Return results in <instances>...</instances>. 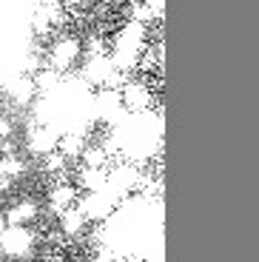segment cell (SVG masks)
<instances>
[{
    "label": "cell",
    "mask_w": 259,
    "mask_h": 262,
    "mask_svg": "<svg viewBox=\"0 0 259 262\" xmlns=\"http://www.w3.org/2000/svg\"><path fill=\"white\" fill-rule=\"evenodd\" d=\"M6 228H9V225H6V216L0 214V239H3V234H6Z\"/></svg>",
    "instance_id": "5bb4252c"
},
{
    "label": "cell",
    "mask_w": 259,
    "mask_h": 262,
    "mask_svg": "<svg viewBox=\"0 0 259 262\" xmlns=\"http://www.w3.org/2000/svg\"><path fill=\"white\" fill-rule=\"evenodd\" d=\"M60 220V234L63 236H80L85 231V223H89V220H85V214L80 208H72V211H66V214H60L57 216Z\"/></svg>",
    "instance_id": "52a82bcc"
},
{
    "label": "cell",
    "mask_w": 259,
    "mask_h": 262,
    "mask_svg": "<svg viewBox=\"0 0 259 262\" xmlns=\"http://www.w3.org/2000/svg\"><path fill=\"white\" fill-rule=\"evenodd\" d=\"M14 137V123L12 117H0V143H9Z\"/></svg>",
    "instance_id": "4fadbf2b"
},
{
    "label": "cell",
    "mask_w": 259,
    "mask_h": 262,
    "mask_svg": "<svg viewBox=\"0 0 259 262\" xmlns=\"http://www.w3.org/2000/svg\"><path fill=\"white\" fill-rule=\"evenodd\" d=\"M26 174V163L14 154V157H0V180H12L17 183L20 177Z\"/></svg>",
    "instance_id": "30bf717a"
},
{
    "label": "cell",
    "mask_w": 259,
    "mask_h": 262,
    "mask_svg": "<svg viewBox=\"0 0 259 262\" xmlns=\"http://www.w3.org/2000/svg\"><path fill=\"white\" fill-rule=\"evenodd\" d=\"M77 203H80V194L72 183H63V180H60V183L49 191V208L57 216L66 214V211H72V208H77Z\"/></svg>",
    "instance_id": "277c9868"
},
{
    "label": "cell",
    "mask_w": 259,
    "mask_h": 262,
    "mask_svg": "<svg viewBox=\"0 0 259 262\" xmlns=\"http://www.w3.org/2000/svg\"><path fill=\"white\" fill-rule=\"evenodd\" d=\"M57 143H60V131L52 128V125H43V128H34L29 131V151L32 154H40V157H46V154H54L57 151Z\"/></svg>",
    "instance_id": "5b68a950"
},
{
    "label": "cell",
    "mask_w": 259,
    "mask_h": 262,
    "mask_svg": "<svg viewBox=\"0 0 259 262\" xmlns=\"http://www.w3.org/2000/svg\"><path fill=\"white\" fill-rule=\"evenodd\" d=\"M109 154L97 145H85V154H83V168H103Z\"/></svg>",
    "instance_id": "8fae6325"
},
{
    "label": "cell",
    "mask_w": 259,
    "mask_h": 262,
    "mask_svg": "<svg viewBox=\"0 0 259 262\" xmlns=\"http://www.w3.org/2000/svg\"><path fill=\"white\" fill-rule=\"evenodd\" d=\"M37 203L34 200H14L12 205L6 208V225L9 228H29V225L37 220Z\"/></svg>",
    "instance_id": "3957f363"
},
{
    "label": "cell",
    "mask_w": 259,
    "mask_h": 262,
    "mask_svg": "<svg viewBox=\"0 0 259 262\" xmlns=\"http://www.w3.org/2000/svg\"><path fill=\"white\" fill-rule=\"evenodd\" d=\"M80 54H83V46H80L77 37H57L49 49V69L52 72H69L72 66H77Z\"/></svg>",
    "instance_id": "6da1fadb"
},
{
    "label": "cell",
    "mask_w": 259,
    "mask_h": 262,
    "mask_svg": "<svg viewBox=\"0 0 259 262\" xmlns=\"http://www.w3.org/2000/svg\"><path fill=\"white\" fill-rule=\"evenodd\" d=\"M77 183H80V188H85L89 194H100V191L109 188V177H105L103 168H80Z\"/></svg>",
    "instance_id": "ba28073f"
},
{
    "label": "cell",
    "mask_w": 259,
    "mask_h": 262,
    "mask_svg": "<svg viewBox=\"0 0 259 262\" xmlns=\"http://www.w3.org/2000/svg\"><path fill=\"white\" fill-rule=\"evenodd\" d=\"M57 154H63L66 160H83L85 154V134L80 131H63L57 143Z\"/></svg>",
    "instance_id": "8992f818"
},
{
    "label": "cell",
    "mask_w": 259,
    "mask_h": 262,
    "mask_svg": "<svg viewBox=\"0 0 259 262\" xmlns=\"http://www.w3.org/2000/svg\"><path fill=\"white\" fill-rule=\"evenodd\" d=\"M12 100H17L20 105H29L34 97H37V85H34V77H17L9 89Z\"/></svg>",
    "instance_id": "9c48e42d"
},
{
    "label": "cell",
    "mask_w": 259,
    "mask_h": 262,
    "mask_svg": "<svg viewBox=\"0 0 259 262\" xmlns=\"http://www.w3.org/2000/svg\"><path fill=\"white\" fill-rule=\"evenodd\" d=\"M32 248H34V234L29 228H6V234L0 239V251L12 259L26 256Z\"/></svg>",
    "instance_id": "7a4b0ae2"
},
{
    "label": "cell",
    "mask_w": 259,
    "mask_h": 262,
    "mask_svg": "<svg viewBox=\"0 0 259 262\" xmlns=\"http://www.w3.org/2000/svg\"><path fill=\"white\" fill-rule=\"evenodd\" d=\"M66 165H69V160H66L63 154H57V151L43 157V171H46V174H57V177H63Z\"/></svg>",
    "instance_id": "7c38bea8"
}]
</instances>
